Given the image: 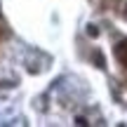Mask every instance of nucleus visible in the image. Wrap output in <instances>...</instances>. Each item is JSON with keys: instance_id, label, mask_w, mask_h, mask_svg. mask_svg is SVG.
Wrapping results in <instances>:
<instances>
[{"instance_id": "f257e3e1", "label": "nucleus", "mask_w": 127, "mask_h": 127, "mask_svg": "<svg viewBox=\"0 0 127 127\" xmlns=\"http://www.w3.org/2000/svg\"><path fill=\"white\" fill-rule=\"evenodd\" d=\"M113 54H115V59H118L120 66H125V68H127V38H125V40H120L118 45H115Z\"/></svg>"}, {"instance_id": "f03ea898", "label": "nucleus", "mask_w": 127, "mask_h": 127, "mask_svg": "<svg viewBox=\"0 0 127 127\" xmlns=\"http://www.w3.org/2000/svg\"><path fill=\"white\" fill-rule=\"evenodd\" d=\"M92 59H94V64L99 68H104V54H99V52H94V57H92Z\"/></svg>"}, {"instance_id": "7ed1b4c3", "label": "nucleus", "mask_w": 127, "mask_h": 127, "mask_svg": "<svg viewBox=\"0 0 127 127\" xmlns=\"http://www.w3.org/2000/svg\"><path fill=\"white\" fill-rule=\"evenodd\" d=\"M87 33H90V35H96L99 31H96V26H90V28H87Z\"/></svg>"}, {"instance_id": "20e7f679", "label": "nucleus", "mask_w": 127, "mask_h": 127, "mask_svg": "<svg viewBox=\"0 0 127 127\" xmlns=\"http://www.w3.org/2000/svg\"><path fill=\"white\" fill-rule=\"evenodd\" d=\"M125 19H127V12H125Z\"/></svg>"}]
</instances>
